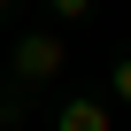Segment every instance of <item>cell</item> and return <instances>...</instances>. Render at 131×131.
Wrapping results in <instances>:
<instances>
[{
    "mask_svg": "<svg viewBox=\"0 0 131 131\" xmlns=\"http://www.w3.org/2000/svg\"><path fill=\"white\" fill-rule=\"evenodd\" d=\"M54 131H116V116H108V100H93V93H77V100H62V116H54Z\"/></svg>",
    "mask_w": 131,
    "mask_h": 131,
    "instance_id": "cell-2",
    "label": "cell"
},
{
    "mask_svg": "<svg viewBox=\"0 0 131 131\" xmlns=\"http://www.w3.org/2000/svg\"><path fill=\"white\" fill-rule=\"evenodd\" d=\"M108 100H116V108H131V54L108 70Z\"/></svg>",
    "mask_w": 131,
    "mask_h": 131,
    "instance_id": "cell-3",
    "label": "cell"
},
{
    "mask_svg": "<svg viewBox=\"0 0 131 131\" xmlns=\"http://www.w3.org/2000/svg\"><path fill=\"white\" fill-rule=\"evenodd\" d=\"M46 8H54V16H62V23H85V16H93V8H100V0H46Z\"/></svg>",
    "mask_w": 131,
    "mask_h": 131,
    "instance_id": "cell-4",
    "label": "cell"
},
{
    "mask_svg": "<svg viewBox=\"0 0 131 131\" xmlns=\"http://www.w3.org/2000/svg\"><path fill=\"white\" fill-rule=\"evenodd\" d=\"M8 8H16V0H0V16H8Z\"/></svg>",
    "mask_w": 131,
    "mask_h": 131,
    "instance_id": "cell-5",
    "label": "cell"
},
{
    "mask_svg": "<svg viewBox=\"0 0 131 131\" xmlns=\"http://www.w3.org/2000/svg\"><path fill=\"white\" fill-rule=\"evenodd\" d=\"M62 70H70V39L62 31H16V54H8L16 85H54Z\"/></svg>",
    "mask_w": 131,
    "mask_h": 131,
    "instance_id": "cell-1",
    "label": "cell"
}]
</instances>
